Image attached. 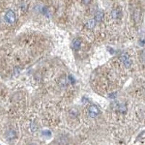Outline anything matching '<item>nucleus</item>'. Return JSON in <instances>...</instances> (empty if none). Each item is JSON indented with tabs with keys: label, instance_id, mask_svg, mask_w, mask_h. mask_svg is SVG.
Listing matches in <instances>:
<instances>
[{
	"label": "nucleus",
	"instance_id": "1",
	"mask_svg": "<svg viewBox=\"0 0 145 145\" xmlns=\"http://www.w3.org/2000/svg\"><path fill=\"white\" fill-rule=\"evenodd\" d=\"M5 20L10 24H13L15 21V14L12 10H9L4 15Z\"/></svg>",
	"mask_w": 145,
	"mask_h": 145
},
{
	"label": "nucleus",
	"instance_id": "2",
	"mask_svg": "<svg viewBox=\"0 0 145 145\" xmlns=\"http://www.w3.org/2000/svg\"><path fill=\"white\" fill-rule=\"evenodd\" d=\"M89 114L91 118H96L99 114V109L94 105L89 107Z\"/></svg>",
	"mask_w": 145,
	"mask_h": 145
},
{
	"label": "nucleus",
	"instance_id": "3",
	"mask_svg": "<svg viewBox=\"0 0 145 145\" xmlns=\"http://www.w3.org/2000/svg\"><path fill=\"white\" fill-rule=\"evenodd\" d=\"M120 60H121L122 62L124 63V65H125V67H126V68H129V67H131L132 63L128 55H126V54H123V55L120 57Z\"/></svg>",
	"mask_w": 145,
	"mask_h": 145
},
{
	"label": "nucleus",
	"instance_id": "4",
	"mask_svg": "<svg viewBox=\"0 0 145 145\" xmlns=\"http://www.w3.org/2000/svg\"><path fill=\"white\" fill-rule=\"evenodd\" d=\"M104 17V13L102 10H98L95 14V21L101 22L103 20Z\"/></svg>",
	"mask_w": 145,
	"mask_h": 145
},
{
	"label": "nucleus",
	"instance_id": "5",
	"mask_svg": "<svg viewBox=\"0 0 145 145\" xmlns=\"http://www.w3.org/2000/svg\"><path fill=\"white\" fill-rule=\"evenodd\" d=\"M72 47L75 50H79L81 47V41L79 39H74L72 43Z\"/></svg>",
	"mask_w": 145,
	"mask_h": 145
},
{
	"label": "nucleus",
	"instance_id": "6",
	"mask_svg": "<svg viewBox=\"0 0 145 145\" xmlns=\"http://www.w3.org/2000/svg\"><path fill=\"white\" fill-rule=\"evenodd\" d=\"M111 15H112L113 18L117 19V18H118L119 17H120V12L118 10H113L112 11Z\"/></svg>",
	"mask_w": 145,
	"mask_h": 145
},
{
	"label": "nucleus",
	"instance_id": "7",
	"mask_svg": "<svg viewBox=\"0 0 145 145\" xmlns=\"http://www.w3.org/2000/svg\"><path fill=\"white\" fill-rule=\"evenodd\" d=\"M95 24H96V21L94 20H90L86 23V27L89 29H92L95 26Z\"/></svg>",
	"mask_w": 145,
	"mask_h": 145
},
{
	"label": "nucleus",
	"instance_id": "8",
	"mask_svg": "<svg viewBox=\"0 0 145 145\" xmlns=\"http://www.w3.org/2000/svg\"><path fill=\"white\" fill-rule=\"evenodd\" d=\"M117 97V93L115 92H113L111 93L110 94H109V96H108V97L110 98V99H115V97Z\"/></svg>",
	"mask_w": 145,
	"mask_h": 145
},
{
	"label": "nucleus",
	"instance_id": "9",
	"mask_svg": "<svg viewBox=\"0 0 145 145\" xmlns=\"http://www.w3.org/2000/svg\"><path fill=\"white\" fill-rule=\"evenodd\" d=\"M42 134L44 135V136H51V135H52V133H51V131H44L42 132Z\"/></svg>",
	"mask_w": 145,
	"mask_h": 145
},
{
	"label": "nucleus",
	"instance_id": "10",
	"mask_svg": "<svg viewBox=\"0 0 145 145\" xmlns=\"http://www.w3.org/2000/svg\"><path fill=\"white\" fill-rule=\"evenodd\" d=\"M8 135L10 136V139H13L14 137L15 136V132L13 131H10V133H8Z\"/></svg>",
	"mask_w": 145,
	"mask_h": 145
},
{
	"label": "nucleus",
	"instance_id": "11",
	"mask_svg": "<svg viewBox=\"0 0 145 145\" xmlns=\"http://www.w3.org/2000/svg\"><path fill=\"white\" fill-rule=\"evenodd\" d=\"M119 110L121 111V112H123V113H124V112H126V106L124 105H121L120 106V108H119Z\"/></svg>",
	"mask_w": 145,
	"mask_h": 145
},
{
	"label": "nucleus",
	"instance_id": "12",
	"mask_svg": "<svg viewBox=\"0 0 145 145\" xmlns=\"http://www.w3.org/2000/svg\"><path fill=\"white\" fill-rule=\"evenodd\" d=\"M69 80H70V81L71 82V83H73V84L76 82V80H75V79H74V78H73L71 75H70V76H69Z\"/></svg>",
	"mask_w": 145,
	"mask_h": 145
},
{
	"label": "nucleus",
	"instance_id": "13",
	"mask_svg": "<svg viewBox=\"0 0 145 145\" xmlns=\"http://www.w3.org/2000/svg\"><path fill=\"white\" fill-rule=\"evenodd\" d=\"M34 145V144H33V145Z\"/></svg>",
	"mask_w": 145,
	"mask_h": 145
}]
</instances>
